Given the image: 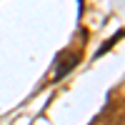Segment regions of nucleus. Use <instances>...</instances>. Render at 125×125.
<instances>
[{"label": "nucleus", "mask_w": 125, "mask_h": 125, "mask_svg": "<svg viewBox=\"0 0 125 125\" xmlns=\"http://www.w3.org/2000/svg\"><path fill=\"white\" fill-rule=\"evenodd\" d=\"M78 60H80V55L78 53H70V50H65V53H60V58H58V65H55V73H53V78L55 80H60V78H65L68 73L78 65Z\"/></svg>", "instance_id": "obj_1"}]
</instances>
